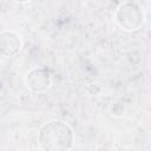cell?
Returning <instances> with one entry per match:
<instances>
[{
	"label": "cell",
	"mask_w": 151,
	"mask_h": 151,
	"mask_svg": "<svg viewBox=\"0 0 151 151\" xmlns=\"http://www.w3.org/2000/svg\"><path fill=\"white\" fill-rule=\"evenodd\" d=\"M73 140V130L63 120H51L44 124L38 134V142L42 151H68Z\"/></svg>",
	"instance_id": "6da1fadb"
},
{
	"label": "cell",
	"mask_w": 151,
	"mask_h": 151,
	"mask_svg": "<svg viewBox=\"0 0 151 151\" xmlns=\"http://www.w3.org/2000/svg\"><path fill=\"white\" fill-rule=\"evenodd\" d=\"M21 50V39L15 32L5 31L0 33V55L12 58Z\"/></svg>",
	"instance_id": "277c9868"
},
{
	"label": "cell",
	"mask_w": 151,
	"mask_h": 151,
	"mask_svg": "<svg viewBox=\"0 0 151 151\" xmlns=\"http://www.w3.org/2000/svg\"><path fill=\"white\" fill-rule=\"evenodd\" d=\"M25 83L31 91L44 92L50 87L51 77L48 71L45 68H33L26 74Z\"/></svg>",
	"instance_id": "3957f363"
},
{
	"label": "cell",
	"mask_w": 151,
	"mask_h": 151,
	"mask_svg": "<svg viewBox=\"0 0 151 151\" xmlns=\"http://www.w3.org/2000/svg\"><path fill=\"white\" fill-rule=\"evenodd\" d=\"M116 22L124 31H137L143 25V12L139 6L134 2L122 4L116 12Z\"/></svg>",
	"instance_id": "7a4b0ae2"
}]
</instances>
